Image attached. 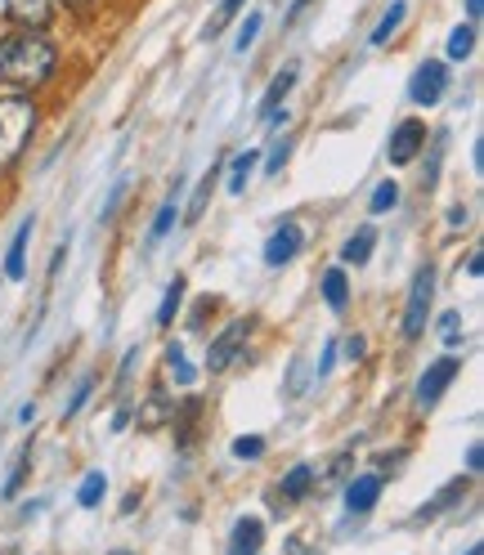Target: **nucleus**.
Masks as SVG:
<instances>
[{
    "label": "nucleus",
    "instance_id": "nucleus-33",
    "mask_svg": "<svg viewBox=\"0 0 484 555\" xmlns=\"http://www.w3.org/2000/svg\"><path fill=\"white\" fill-rule=\"evenodd\" d=\"M256 31H260V14H252L247 23H242V31H238V50H247V46L256 41Z\"/></svg>",
    "mask_w": 484,
    "mask_h": 555
},
{
    "label": "nucleus",
    "instance_id": "nucleus-35",
    "mask_svg": "<svg viewBox=\"0 0 484 555\" xmlns=\"http://www.w3.org/2000/svg\"><path fill=\"white\" fill-rule=\"evenodd\" d=\"M480 462H484V448H480V443H471V453H467V470H471V475H480V470H484Z\"/></svg>",
    "mask_w": 484,
    "mask_h": 555
},
{
    "label": "nucleus",
    "instance_id": "nucleus-3",
    "mask_svg": "<svg viewBox=\"0 0 484 555\" xmlns=\"http://www.w3.org/2000/svg\"><path fill=\"white\" fill-rule=\"evenodd\" d=\"M431 296H435V269L422 264L418 278H412V287H408V305H404V336H408V340H418V336L426 332Z\"/></svg>",
    "mask_w": 484,
    "mask_h": 555
},
{
    "label": "nucleus",
    "instance_id": "nucleus-41",
    "mask_svg": "<svg viewBox=\"0 0 484 555\" xmlns=\"http://www.w3.org/2000/svg\"><path fill=\"white\" fill-rule=\"evenodd\" d=\"M467 555H480V546H471V551H467Z\"/></svg>",
    "mask_w": 484,
    "mask_h": 555
},
{
    "label": "nucleus",
    "instance_id": "nucleus-20",
    "mask_svg": "<svg viewBox=\"0 0 484 555\" xmlns=\"http://www.w3.org/2000/svg\"><path fill=\"white\" fill-rule=\"evenodd\" d=\"M404 18H408V5H404V0H395V5L386 10V18L377 23V31H372V46H386V41L395 37V31L404 27Z\"/></svg>",
    "mask_w": 484,
    "mask_h": 555
},
{
    "label": "nucleus",
    "instance_id": "nucleus-37",
    "mask_svg": "<svg viewBox=\"0 0 484 555\" xmlns=\"http://www.w3.org/2000/svg\"><path fill=\"white\" fill-rule=\"evenodd\" d=\"M332 359H336V345H328V354H323V363H319V376L332 372Z\"/></svg>",
    "mask_w": 484,
    "mask_h": 555
},
{
    "label": "nucleus",
    "instance_id": "nucleus-22",
    "mask_svg": "<svg viewBox=\"0 0 484 555\" xmlns=\"http://www.w3.org/2000/svg\"><path fill=\"white\" fill-rule=\"evenodd\" d=\"M323 300L332 309H345V300H351V287H345V273L341 269H328L323 273Z\"/></svg>",
    "mask_w": 484,
    "mask_h": 555
},
{
    "label": "nucleus",
    "instance_id": "nucleus-10",
    "mask_svg": "<svg viewBox=\"0 0 484 555\" xmlns=\"http://www.w3.org/2000/svg\"><path fill=\"white\" fill-rule=\"evenodd\" d=\"M301 242H305V233H301V224H283L279 233H273L269 242H265V264H288L296 251H301Z\"/></svg>",
    "mask_w": 484,
    "mask_h": 555
},
{
    "label": "nucleus",
    "instance_id": "nucleus-12",
    "mask_svg": "<svg viewBox=\"0 0 484 555\" xmlns=\"http://www.w3.org/2000/svg\"><path fill=\"white\" fill-rule=\"evenodd\" d=\"M372 247H377V229H372V224H364V229H359V233L341 247V260H345V264H368Z\"/></svg>",
    "mask_w": 484,
    "mask_h": 555
},
{
    "label": "nucleus",
    "instance_id": "nucleus-4",
    "mask_svg": "<svg viewBox=\"0 0 484 555\" xmlns=\"http://www.w3.org/2000/svg\"><path fill=\"white\" fill-rule=\"evenodd\" d=\"M458 372H462V359H454V354H444V359H435L426 372H422V380H418V408H435L440 399H444V390L458 380Z\"/></svg>",
    "mask_w": 484,
    "mask_h": 555
},
{
    "label": "nucleus",
    "instance_id": "nucleus-13",
    "mask_svg": "<svg viewBox=\"0 0 484 555\" xmlns=\"http://www.w3.org/2000/svg\"><path fill=\"white\" fill-rule=\"evenodd\" d=\"M292 86H296V67H283L279 77H273V86L265 90V99H260V117H269V113H279V103L292 94Z\"/></svg>",
    "mask_w": 484,
    "mask_h": 555
},
{
    "label": "nucleus",
    "instance_id": "nucleus-39",
    "mask_svg": "<svg viewBox=\"0 0 484 555\" xmlns=\"http://www.w3.org/2000/svg\"><path fill=\"white\" fill-rule=\"evenodd\" d=\"M467 14L480 18V14H484V0H467Z\"/></svg>",
    "mask_w": 484,
    "mask_h": 555
},
{
    "label": "nucleus",
    "instance_id": "nucleus-18",
    "mask_svg": "<svg viewBox=\"0 0 484 555\" xmlns=\"http://www.w3.org/2000/svg\"><path fill=\"white\" fill-rule=\"evenodd\" d=\"M166 372H170V380H176V386H193V380H198V372L189 367V359H184V350H180V340L166 345Z\"/></svg>",
    "mask_w": 484,
    "mask_h": 555
},
{
    "label": "nucleus",
    "instance_id": "nucleus-17",
    "mask_svg": "<svg viewBox=\"0 0 484 555\" xmlns=\"http://www.w3.org/2000/svg\"><path fill=\"white\" fill-rule=\"evenodd\" d=\"M256 162H260L256 149H247V153H238V157H233V166H229V193H242V189H247Z\"/></svg>",
    "mask_w": 484,
    "mask_h": 555
},
{
    "label": "nucleus",
    "instance_id": "nucleus-5",
    "mask_svg": "<svg viewBox=\"0 0 484 555\" xmlns=\"http://www.w3.org/2000/svg\"><path fill=\"white\" fill-rule=\"evenodd\" d=\"M247 336H252V323H247V319L229 323V327L212 340V350H206V367H212V372H229V367L242 359V345H247Z\"/></svg>",
    "mask_w": 484,
    "mask_h": 555
},
{
    "label": "nucleus",
    "instance_id": "nucleus-27",
    "mask_svg": "<svg viewBox=\"0 0 484 555\" xmlns=\"http://www.w3.org/2000/svg\"><path fill=\"white\" fill-rule=\"evenodd\" d=\"M399 202V189H395V180H386V184H377V193H372V216H382V211H391V206Z\"/></svg>",
    "mask_w": 484,
    "mask_h": 555
},
{
    "label": "nucleus",
    "instance_id": "nucleus-15",
    "mask_svg": "<svg viewBox=\"0 0 484 555\" xmlns=\"http://www.w3.org/2000/svg\"><path fill=\"white\" fill-rule=\"evenodd\" d=\"M309 489H315V470H309V466H292L283 475V502H301Z\"/></svg>",
    "mask_w": 484,
    "mask_h": 555
},
{
    "label": "nucleus",
    "instance_id": "nucleus-32",
    "mask_svg": "<svg viewBox=\"0 0 484 555\" xmlns=\"http://www.w3.org/2000/svg\"><path fill=\"white\" fill-rule=\"evenodd\" d=\"M305 372H309V363H305V359H296V363H292V380H288V399H301V386H305Z\"/></svg>",
    "mask_w": 484,
    "mask_h": 555
},
{
    "label": "nucleus",
    "instance_id": "nucleus-34",
    "mask_svg": "<svg viewBox=\"0 0 484 555\" xmlns=\"http://www.w3.org/2000/svg\"><path fill=\"white\" fill-rule=\"evenodd\" d=\"M440 157H444V134H435V149H431V166H426V180H422L426 189L435 184V170H440Z\"/></svg>",
    "mask_w": 484,
    "mask_h": 555
},
{
    "label": "nucleus",
    "instance_id": "nucleus-23",
    "mask_svg": "<svg viewBox=\"0 0 484 555\" xmlns=\"http://www.w3.org/2000/svg\"><path fill=\"white\" fill-rule=\"evenodd\" d=\"M462 493H467V479H454V483H448V489H444V493H440V498H435L431 506H422V511H418V519H431V515L448 511V506H454V502H458Z\"/></svg>",
    "mask_w": 484,
    "mask_h": 555
},
{
    "label": "nucleus",
    "instance_id": "nucleus-8",
    "mask_svg": "<svg viewBox=\"0 0 484 555\" xmlns=\"http://www.w3.org/2000/svg\"><path fill=\"white\" fill-rule=\"evenodd\" d=\"M5 14H10L18 27L41 31V27L54 18V0H5Z\"/></svg>",
    "mask_w": 484,
    "mask_h": 555
},
{
    "label": "nucleus",
    "instance_id": "nucleus-14",
    "mask_svg": "<svg viewBox=\"0 0 484 555\" xmlns=\"http://www.w3.org/2000/svg\"><path fill=\"white\" fill-rule=\"evenodd\" d=\"M27 237H31V220H23V224H18V233H14V242H10L5 278H23V269H27Z\"/></svg>",
    "mask_w": 484,
    "mask_h": 555
},
{
    "label": "nucleus",
    "instance_id": "nucleus-7",
    "mask_svg": "<svg viewBox=\"0 0 484 555\" xmlns=\"http://www.w3.org/2000/svg\"><path fill=\"white\" fill-rule=\"evenodd\" d=\"M422 144H426V126L422 121H399L395 126V134H391V144H386V157H391V166H408L412 157L422 153Z\"/></svg>",
    "mask_w": 484,
    "mask_h": 555
},
{
    "label": "nucleus",
    "instance_id": "nucleus-21",
    "mask_svg": "<svg viewBox=\"0 0 484 555\" xmlns=\"http://www.w3.org/2000/svg\"><path fill=\"white\" fill-rule=\"evenodd\" d=\"M103 489H109V479H103V470H90V475L81 479V489H77V502H81L86 511H94V506L103 502Z\"/></svg>",
    "mask_w": 484,
    "mask_h": 555
},
{
    "label": "nucleus",
    "instance_id": "nucleus-9",
    "mask_svg": "<svg viewBox=\"0 0 484 555\" xmlns=\"http://www.w3.org/2000/svg\"><path fill=\"white\" fill-rule=\"evenodd\" d=\"M382 498V475H359L351 479V489H345V511L351 515H368Z\"/></svg>",
    "mask_w": 484,
    "mask_h": 555
},
{
    "label": "nucleus",
    "instance_id": "nucleus-38",
    "mask_svg": "<svg viewBox=\"0 0 484 555\" xmlns=\"http://www.w3.org/2000/svg\"><path fill=\"white\" fill-rule=\"evenodd\" d=\"M467 273H471V278H480V273H484V260H480V256H471V260H467Z\"/></svg>",
    "mask_w": 484,
    "mask_h": 555
},
{
    "label": "nucleus",
    "instance_id": "nucleus-1",
    "mask_svg": "<svg viewBox=\"0 0 484 555\" xmlns=\"http://www.w3.org/2000/svg\"><path fill=\"white\" fill-rule=\"evenodd\" d=\"M54 67H59V50L54 41H46L41 31H10L5 41H0V77H5L10 86L18 90H37L54 77Z\"/></svg>",
    "mask_w": 484,
    "mask_h": 555
},
{
    "label": "nucleus",
    "instance_id": "nucleus-11",
    "mask_svg": "<svg viewBox=\"0 0 484 555\" xmlns=\"http://www.w3.org/2000/svg\"><path fill=\"white\" fill-rule=\"evenodd\" d=\"M265 542V525L252 515V519H238L233 525V542H229V555H256Z\"/></svg>",
    "mask_w": 484,
    "mask_h": 555
},
{
    "label": "nucleus",
    "instance_id": "nucleus-40",
    "mask_svg": "<svg viewBox=\"0 0 484 555\" xmlns=\"http://www.w3.org/2000/svg\"><path fill=\"white\" fill-rule=\"evenodd\" d=\"M63 5H73V10H86V5H90V0H63Z\"/></svg>",
    "mask_w": 484,
    "mask_h": 555
},
{
    "label": "nucleus",
    "instance_id": "nucleus-31",
    "mask_svg": "<svg viewBox=\"0 0 484 555\" xmlns=\"http://www.w3.org/2000/svg\"><path fill=\"white\" fill-rule=\"evenodd\" d=\"M288 157H292V139H283V144L269 153V162H265V176H279V170L288 166Z\"/></svg>",
    "mask_w": 484,
    "mask_h": 555
},
{
    "label": "nucleus",
    "instance_id": "nucleus-19",
    "mask_svg": "<svg viewBox=\"0 0 484 555\" xmlns=\"http://www.w3.org/2000/svg\"><path fill=\"white\" fill-rule=\"evenodd\" d=\"M180 300H184V278H170V283H166V296H162V309H157V327H170V323H176Z\"/></svg>",
    "mask_w": 484,
    "mask_h": 555
},
{
    "label": "nucleus",
    "instance_id": "nucleus-36",
    "mask_svg": "<svg viewBox=\"0 0 484 555\" xmlns=\"http://www.w3.org/2000/svg\"><path fill=\"white\" fill-rule=\"evenodd\" d=\"M345 354L359 359V354H364V336H351V340H345Z\"/></svg>",
    "mask_w": 484,
    "mask_h": 555
},
{
    "label": "nucleus",
    "instance_id": "nucleus-28",
    "mask_svg": "<svg viewBox=\"0 0 484 555\" xmlns=\"http://www.w3.org/2000/svg\"><path fill=\"white\" fill-rule=\"evenodd\" d=\"M260 453H265V439H260V435H242V439H233V457L247 462V457H260Z\"/></svg>",
    "mask_w": 484,
    "mask_h": 555
},
{
    "label": "nucleus",
    "instance_id": "nucleus-24",
    "mask_svg": "<svg viewBox=\"0 0 484 555\" xmlns=\"http://www.w3.org/2000/svg\"><path fill=\"white\" fill-rule=\"evenodd\" d=\"M475 50V27H454V37H448V59H467Z\"/></svg>",
    "mask_w": 484,
    "mask_h": 555
},
{
    "label": "nucleus",
    "instance_id": "nucleus-26",
    "mask_svg": "<svg viewBox=\"0 0 484 555\" xmlns=\"http://www.w3.org/2000/svg\"><path fill=\"white\" fill-rule=\"evenodd\" d=\"M176 197H170V202H162V211H157V220H153V233H149V242H162L166 233H170V224H176Z\"/></svg>",
    "mask_w": 484,
    "mask_h": 555
},
{
    "label": "nucleus",
    "instance_id": "nucleus-29",
    "mask_svg": "<svg viewBox=\"0 0 484 555\" xmlns=\"http://www.w3.org/2000/svg\"><path fill=\"white\" fill-rule=\"evenodd\" d=\"M90 395H94V376H86V380H81V386H77L73 403H67V408H63V422H67V416H77V412L86 408V399H90Z\"/></svg>",
    "mask_w": 484,
    "mask_h": 555
},
{
    "label": "nucleus",
    "instance_id": "nucleus-2",
    "mask_svg": "<svg viewBox=\"0 0 484 555\" xmlns=\"http://www.w3.org/2000/svg\"><path fill=\"white\" fill-rule=\"evenodd\" d=\"M37 103L27 94H5L0 99V170L14 166L23 157V149L31 144V134H37Z\"/></svg>",
    "mask_w": 484,
    "mask_h": 555
},
{
    "label": "nucleus",
    "instance_id": "nucleus-16",
    "mask_svg": "<svg viewBox=\"0 0 484 555\" xmlns=\"http://www.w3.org/2000/svg\"><path fill=\"white\" fill-rule=\"evenodd\" d=\"M216 180H220V170L212 166L202 176V184H198V193H193V202H189V216H184V224H198L202 216H206V202H212V189H216Z\"/></svg>",
    "mask_w": 484,
    "mask_h": 555
},
{
    "label": "nucleus",
    "instance_id": "nucleus-25",
    "mask_svg": "<svg viewBox=\"0 0 484 555\" xmlns=\"http://www.w3.org/2000/svg\"><path fill=\"white\" fill-rule=\"evenodd\" d=\"M247 5V0H220V10H216V18H212V27H206V37H220V31L233 23V14Z\"/></svg>",
    "mask_w": 484,
    "mask_h": 555
},
{
    "label": "nucleus",
    "instance_id": "nucleus-30",
    "mask_svg": "<svg viewBox=\"0 0 484 555\" xmlns=\"http://www.w3.org/2000/svg\"><path fill=\"white\" fill-rule=\"evenodd\" d=\"M440 336H444L448 350H454V345L462 340V319H458V314H444V319H440Z\"/></svg>",
    "mask_w": 484,
    "mask_h": 555
},
{
    "label": "nucleus",
    "instance_id": "nucleus-6",
    "mask_svg": "<svg viewBox=\"0 0 484 555\" xmlns=\"http://www.w3.org/2000/svg\"><path fill=\"white\" fill-rule=\"evenodd\" d=\"M444 90H448V67L444 63H422L418 73H412V86H408V94H412L418 108H431V103H440Z\"/></svg>",
    "mask_w": 484,
    "mask_h": 555
}]
</instances>
